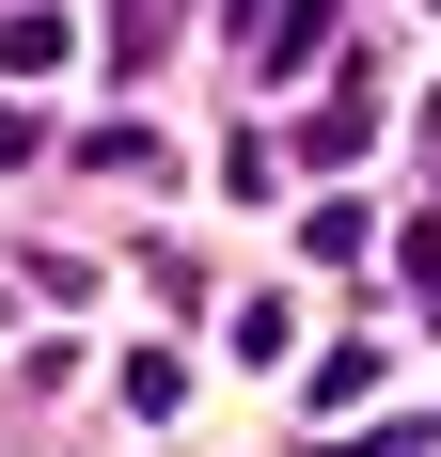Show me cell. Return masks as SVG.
Here are the masks:
<instances>
[{"label":"cell","instance_id":"obj_1","mask_svg":"<svg viewBox=\"0 0 441 457\" xmlns=\"http://www.w3.org/2000/svg\"><path fill=\"white\" fill-rule=\"evenodd\" d=\"M253 47H268V79H315V47H331V0H268V16H253Z\"/></svg>","mask_w":441,"mask_h":457},{"label":"cell","instance_id":"obj_2","mask_svg":"<svg viewBox=\"0 0 441 457\" xmlns=\"http://www.w3.org/2000/svg\"><path fill=\"white\" fill-rule=\"evenodd\" d=\"M0 63H16V79H47V63H63V16H47V0H32V16H0Z\"/></svg>","mask_w":441,"mask_h":457},{"label":"cell","instance_id":"obj_3","mask_svg":"<svg viewBox=\"0 0 441 457\" xmlns=\"http://www.w3.org/2000/svg\"><path fill=\"white\" fill-rule=\"evenodd\" d=\"M111 47H127V79H142V63L174 47V0H111Z\"/></svg>","mask_w":441,"mask_h":457},{"label":"cell","instance_id":"obj_4","mask_svg":"<svg viewBox=\"0 0 441 457\" xmlns=\"http://www.w3.org/2000/svg\"><path fill=\"white\" fill-rule=\"evenodd\" d=\"M16 158H32V127H16V111H0V174H16Z\"/></svg>","mask_w":441,"mask_h":457}]
</instances>
